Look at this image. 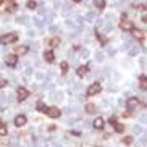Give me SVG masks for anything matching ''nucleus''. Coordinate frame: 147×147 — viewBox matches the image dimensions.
I'll use <instances>...</instances> for the list:
<instances>
[{"label": "nucleus", "instance_id": "obj_1", "mask_svg": "<svg viewBox=\"0 0 147 147\" xmlns=\"http://www.w3.org/2000/svg\"><path fill=\"white\" fill-rule=\"evenodd\" d=\"M16 39H18L16 32H10V34H5V36L0 37V44H11V42H15Z\"/></svg>", "mask_w": 147, "mask_h": 147}, {"label": "nucleus", "instance_id": "obj_2", "mask_svg": "<svg viewBox=\"0 0 147 147\" xmlns=\"http://www.w3.org/2000/svg\"><path fill=\"white\" fill-rule=\"evenodd\" d=\"M100 89H102V86H100L99 83L92 84V86H89V89H87V95H95V94H99Z\"/></svg>", "mask_w": 147, "mask_h": 147}, {"label": "nucleus", "instance_id": "obj_3", "mask_svg": "<svg viewBox=\"0 0 147 147\" xmlns=\"http://www.w3.org/2000/svg\"><path fill=\"white\" fill-rule=\"evenodd\" d=\"M50 118H58L60 117V110L57 108V107H52V108H47V112H45Z\"/></svg>", "mask_w": 147, "mask_h": 147}, {"label": "nucleus", "instance_id": "obj_4", "mask_svg": "<svg viewBox=\"0 0 147 147\" xmlns=\"http://www.w3.org/2000/svg\"><path fill=\"white\" fill-rule=\"evenodd\" d=\"M15 124L18 128L24 126V124H26V117H24V115H18V117H15Z\"/></svg>", "mask_w": 147, "mask_h": 147}, {"label": "nucleus", "instance_id": "obj_5", "mask_svg": "<svg viewBox=\"0 0 147 147\" xmlns=\"http://www.w3.org/2000/svg\"><path fill=\"white\" fill-rule=\"evenodd\" d=\"M92 124H94V128H95V129H102V128H104V126H105V123H104V120H102L100 117H99V118H95V120H94V121H92Z\"/></svg>", "mask_w": 147, "mask_h": 147}, {"label": "nucleus", "instance_id": "obj_6", "mask_svg": "<svg viewBox=\"0 0 147 147\" xmlns=\"http://www.w3.org/2000/svg\"><path fill=\"white\" fill-rule=\"evenodd\" d=\"M5 63H7L8 66H15V65H16V57H15V55H7V57H5Z\"/></svg>", "mask_w": 147, "mask_h": 147}, {"label": "nucleus", "instance_id": "obj_7", "mask_svg": "<svg viewBox=\"0 0 147 147\" xmlns=\"http://www.w3.org/2000/svg\"><path fill=\"white\" fill-rule=\"evenodd\" d=\"M126 107H128V108H129V110L136 108V107H137V99H136V97H131V99L126 102Z\"/></svg>", "mask_w": 147, "mask_h": 147}, {"label": "nucleus", "instance_id": "obj_8", "mask_svg": "<svg viewBox=\"0 0 147 147\" xmlns=\"http://www.w3.org/2000/svg\"><path fill=\"white\" fill-rule=\"evenodd\" d=\"M121 29H123V31H133V23H131V21L123 20V21H121Z\"/></svg>", "mask_w": 147, "mask_h": 147}, {"label": "nucleus", "instance_id": "obj_9", "mask_svg": "<svg viewBox=\"0 0 147 147\" xmlns=\"http://www.w3.org/2000/svg\"><path fill=\"white\" fill-rule=\"evenodd\" d=\"M52 21H53V13L47 11L45 15H44V23H45V24H52Z\"/></svg>", "mask_w": 147, "mask_h": 147}, {"label": "nucleus", "instance_id": "obj_10", "mask_svg": "<svg viewBox=\"0 0 147 147\" xmlns=\"http://www.w3.org/2000/svg\"><path fill=\"white\" fill-rule=\"evenodd\" d=\"M26 97H28V91H26L24 87H20V89H18V99H20V100H24Z\"/></svg>", "mask_w": 147, "mask_h": 147}, {"label": "nucleus", "instance_id": "obj_11", "mask_svg": "<svg viewBox=\"0 0 147 147\" xmlns=\"http://www.w3.org/2000/svg\"><path fill=\"white\" fill-rule=\"evenodd\" d=\"M28 20H29L28 16H16V20H15V21H16L18 24H28V26H29L31 23H29Z\"/></svg>", "mask_w": 147, "mask_h": 147}, {"label": "nucleus", "instance_id": "obj_12", "mask_svg": "<svg viewBox=\"0 0 147 147\" xmlns=\"http://www.w3.org/2000/svg\"><path fill=\"white\" fill-rule=\"evenodd\" d=\"M52 100L53 102H61L63 100V92H52Z\"/></svg>", "mask_w": 147, "mask_h": 147}, {"label": "nucleus", "instance_id": "obj_13", "mask_svg": "<svg viewBox=\"0 0 147 147\" xmlns=\"http://www.w3.org/2000/svg\"><path fill=\"white\" fill-rule=\"evenodd\" d=\"M87 71H89V66H79L78 68V76H84Z\"/></svg>", "mask_w": 147, "mask_h": 147}, {"label": "nucleus", "instance_id": "obj_14", "mask_svg": "<svg viewBox=\"0 0 147 147\" xmlns=\"http://www.w3.org/2000/svg\"><path fill=\"white\" fill-rule=\"evenodd\" d=\"M28 50H29V48L26 47V45H23V47H18L16 48V53H18V55H24V53H28Z\"/></svg>", "mask_w": 147, "mask_h": 147}, {"label": "nucleus", "instance_id": "obj_15", "mask_svg": "<svg viewBox=\"0 0 147 147\" xmlns=\"http://www.w3.org/2000/svg\"><path fill=\"white\" fill-rule=\"evenodd\" d=\"M84 20H86V21H94L95 20V13L94 11H87V15H86Z\"/></svg>", "mask_w": 147, "mask_h": 147}, {"label": "nucleus", "instance_id": "obj_16", "mask_svg": "<svg viewBox=\"0 0 147 147\" xmlns=\"http://www.w3.org/2000/svg\"><path fill=\"white\" fill-rule=\"evenodd\" d=\"M86 112L87 113H95V105L94 104H87L86 105Z\"/></svg>", "mask_w": 147, "mask_h": 147}, {"label": "nucleus", "instance_id": "obj_17", "mask_svg": "<svg viewBox=\"0 0 147 147\" xmlns=\"http://www.w3.org/2000/svg\"><path fill=\"white\" fill-rule=\"evenodd\" d=\"M44 58H45V61H53V53L52 52H44Z\"/></svg>", "mask_w": 147, "mask_h": 147}, {"label": "nucleus", "instance_id": "obj_18", "mask_svg": "<svg viewBox=\"0 0 147 147\" xmlns=\"http://www.w3.org/2000/svg\"><path fill=\"white\" fill-rule=\"evenodd\" d=\"M141 89L147 91V78H145V76H142V78H141Z\"/></svg>", "mask_w": 147, "mask_h": 147}, {"label": "nucleus", "instance_id": "obj_19", "mask_svg": "<svg viewBox=\"0 0 147 147\" xmlns=\"http://www.w3.org/2000/svg\"><path fill=\"white\" fill-rule=\"evenodd\" d=\"M133 131H134V134H142V133H144L142 126H139V124H136V126L133 128Z\"/></svg>", "mask_w": 147, "mask_h": 147}, {"label": "nucleus", "instance_id": "obj_20", "mask_svg": "<svg viewBox=\"0 0 147 147\" xmlns=\"http://www.w3.org/2000/svg\"><path fill=\"white\" fill-rule=\"evenodd\" d=\"M129 48H131V41H126V42H124L123 45H121V50H123V52L129 50Z\"/></svg>", "mask_w": 147, "mask_h": 147}, {"label": "nucleus", "instance_id": "obj_21", "mask_svg": "<svg viewBox=\"0 0 147 147\" xmlns=\"http://www.w3.org/2000/svg\"><path fill=\"white\" fill-rule=\"evenodd\" d=\"M37 110H39V112H44V113L47 112V107L44 105V102H39V104H37Z\"/></svg>", "mask_w": 147, "mask_h": 147}, {"label": "nucleus", "instance_id": "obj_22", "mask_svg": "<svg viewBox=\"0 0 147 147\" xmlns=\"http://www.w3.org/2000/svg\"><path fill=\"white\" fill-rule=\"evenodd\" d=\"M48 31H50L52 34H57L60 29H58V26H55V24H50V28H48Z\"/></svg>", "mask_w": 147, "mask_h": 147}, {"label": "nucleus", "instance_id": "obj_23", "mask_svg": "<svg viewBox=\"0 0 147 147\" xmlns=\"http://www.w3.org/2000/svg\"><path fill=\"white\" fill-rule=\"evenodd\" d=\"M58 44H60V39L58 37H53L52 41H50V45L52 47H58Z\"/></svg>", "mask_w": 147, "mask_h": 147}, {"label": "nucleus", "instance_id": "obj_24", "mask_svg": "<svg viewBox=\"0 0 147 147\" xmlns=\"http://www.w3.org/2000/svg\"><path fill=\"white\" fill-rule=\"evenodd\" d=\"M95 61H99V63H100V61H104V53H102V52H97L95 53Z\"/></svg>", "mask_w": 147, "mask_h": 147}, {"label": "nucleus", "instance_id": "obj_25", "mask_svg": "<svg viewBox=\"0 0 147 147\" xmlns=\"http://www.w3.org/2000/svg\"><path fill=\"white\" fill-rule=\"evenodd\" d=\"M137 53H139V47H133V48H129V55H131V57L137 55Z\"/></svg>", "mask_w": 147, "mask_h": 147}, {"label": "nucleus", "instance_id": "obj_26", "mask_svg": "<svg viewBox=\"0 0 147 147\" xmlns=\"http://www.w3.org/2000/svg\"><path fill=\"white\" fill-rule=\"evenodd\" d=\"M133 34H134V37H137V39L144 37V32H142V31H133Z\"/></svg>", "mask_w": 147, "mask_h": 147}, {"label": "nucleus", "instance_id": "obj_27", "mask_svg": "<svg viewBox=\"0 0 147 147\" xmlns=\"http://www.w3.org/2000/svg\"><path fill=\"white\" fill-rule=\"evenodd\" d=\"M32 23L37 26V28H41L42 26V21H41V18H32Z\"/></svg>", "mask_w": 147, "mask_h": 147}, {"label": "nucleus", "instance_id": "obj_28", "mask_svg": "<svg viewBox=\"0 0 147 147\" xmlns=\"http://www.w3.org/2000/svg\"><path fill=\"white\" fill-rule=\"evenodd\" d=\"M76 121H78V118H68V120H66V124L73 126V124H76Z\"/></svg>", "mask_w": 147, "mask_h": 147}, {"label": "nucleus", "instance_id": "obj_29", "mask_svg": "<svg viewBox=\"0 0 147 147\" xmlns=\"http://www.w3.org/2000/svg\"><path fill=\"white\" fill-rule=\"evenodd\" d=\"M104 5H105L104 0H95V7L97 8H104Z\"/></svg>", "mask_w": 147, "mask_h": 147}, {"label": "nucleus", "instance_id": "obj_30", "mask_svg": "<svg viewBox=\"0 0 147 147\" xmlns=\"http://www.w3.org/2000/svg\"><path fill=\"white\" fill-rule=\"evenodd\" d=\"M28 8H31V10H32V8H37V5H36L34 0H29V2H28Z\"/></svg>", "mask_w": 147, "mask_h": 147}, {"label": "nucleus", "instance_id": "obj_31", "mask_svg": "<svg viewBox=\"0 0 147 147\" xmlns=\"http://www.w3.org/2000/svg\"><path fill=\"white\" fill-rule=\"evenodd\" d=\"M102 24H104V20H102V18H97L95 20V28H100Z\"/></svg>", "mask_w": 147, "mask_h": 147}, {"label": "nucleus", "instance_id": "obj_32", "mask_svg": "<svg viewBox=\"0 0 147 147\" xmlns=\"http://www.w3.org/2000/svg\"><path fill=\"white\" fill-rule=\"evenodd\" d=\"M105 52L108 53V55H115V52H117V50H115L113 47H107V50H105Z\"/></svg>", "mask_w": 147, "mask_h": 147}, {"label": "nucleus", "instance_id": "obj_33", "mask_svg": "<svg viewBox=\"0 0 147 147\" xmlns=\"http://www.w3.org/2000/svg\"><path fill=\"white\" fill-rule=\"evenodd\" d=\"M65 112L70 115V113H74V112H76V108H74V107H68V108H65Z\"/></svg>", "mask_w": 147, "mask_h": 147}, {"label": "nucleus", "instance_id": "obj_34", "mask_svg": "<svg viewBox=\"0 0 147 147\" xmlns=\"http://www.w3.org/2000/svg\"><path fill=\"white\" fill-rule=\"evenodd\" d=\"M0 136H7V128L5 126H0Z\"/></svg>", "mask_w": 147, "mask_h": 147}, {"label": "nucleus", "instance_id": "obj_35", "mask_svg": "<svg viewBox=\"0 0 147 147\" xmlns=\"http://www.w3.org/2000/svg\"><path fill=\"white\" fill-rule=\"evenodd\" d=\"M139 121H141L142 124H147V115H142V117L139 118Z\"/></svg>", "mask_w": 147, "mask_h": 147}, {"label": "nucleus", "instance_id": "obj_36", "mask_svg": "<svg viewBox=\"0 0 147 147\" xmlns=\"http://www.w3.org/2000/svg\"><path fill=\"white\" fill-rule=\"evenodd\" d=\"M7 84H8V81H7V79H3V78H0V87H5V86H7Z\"/></svg>", "mask_w": 147, "mask_h": 147}, {"label": "nucleus", "instance_id": "obj_37", "mask_svg": "<svg viewBox=\"0 0 147 147\" xmlns=\"http://www.w3.org/2000/svg\"><path fill=\"white\" fill-rule=\"evenodd\" d=\"M60 68H61V71H68V63H65V61H63V63L60 65Z\"/></svg>", "mask_w": 147, "mask_h": 147}, {"label": "nucleus", "instance_id": "obj_38", "mask_svg": "<svg viewBox=\"0 0 147 147\" xmlns=\"http://www.w3.org/2000/svg\"><path fill=\"white\" fill-rule=\"evenodd\" d=\"M81 57H83V58H86V57H89V50H87V48H84V50L81 52Z\"/></svg>", "mask_w": 147, "mask_h": 147}, {"label": "nucleus", "instance_id": "obj_39", "mask_svg": "<svg viewBox=\"0 0 147 147\" xmlns=\"http://www.w3.org/2000/svg\"><path fill=\"white\" fill-rule=\"evenodd\" d=\"M36 34H37V32H36L34 29H29V31H28V36H29V37H34Z\"/></svg>", "mask_w": 147, "mask_h": 147}, {"label": "nucleus", "instance_id": "obj_40", "mask_svg": "<svg viewBox=\"0 0 147 147\" xmlns=\"http://www.w3.org/2000/svg\"><path fill=\"white\" fill-rule=\"evenodd\" d=\"M32 68H28V70H26V76H31V74H32Z\"/></svg>", "mask_w": 147, "mask_h": 147}, {"label": "nucleus", "instance_id": "obj_41", "mask_svg": "<svg viewBox=\"0 0 147 147\" xmlns=\"http://www.w3.org/2000/svg\"><path fill=\"white\" fill-rule=\"evenodd\" d=\"M36 78H37V79H44V73H36Z\"/></svg>", "mask_w": 147, "mask_h": 147}, {"label": "nucleus", "instance_id": "obj_42", "mask_svg": "<svg viewBox=\"0 0 147 147\" xmlns=\"http://www.w3.org/2000/svg\"><path fill=\"white\" fill-rule=\"evenodd\" d=\"M78 36H79L78 32H73V34H70V39H76V37H78Z\"/></svg>", "mask_w": 147, "mask_h": 147}, {"label": "nucleus", "instance_id": "obj_43", "mask_svg": "<svg viewBox=\"0 0 147 147\" xmlns=\"http://www.w3.org/2000/svg\"><path fill=\"white\" fill-rule=\"evenodd\" d=\"M117 131H123V126H121V124H117Z\"/></svg>", "mask_w": 147, "mask_h": 147}, {"label": "nucleus", "instance_id": "obj_44", "mask_svg": "<svg viewBox=\"0 0 147 147\" xmlns=\"http://www.w3.org/2000/svg\"><path fill=\"white\" fill-rule=\"evenodd\" d=\"M139 63H141L142 66H145V60H144V58H141V60H139Z\"/></svg>", "mask_w": 147, "mask_h": 147}, {"label": "nucleus", "instance_id": "obj_45", "mask_svg": "<svg viewBox=\"0 0 147 147\" xmlns=\"http://www.w3.org/2000/svg\"><path fill=\"white\" fill-rule=\"evenodd\" d=\"M74 2H79V0H74Z\"/></svg>", "mask_w": 147, "mask_h": 147}, {"label": "nucleus", "instance_id": "obj_46", "mask_svg": "<svg viewBox=\"0 0 147 147\" xmlns=\"http://www.w3.org/2000/svg\"><path fill=\"white\" fill-rule=\"evenodd\" d=\"M34 147H39V145H34Z\"/></svg>", "mask_w": 147, "mask_h": 147}, {"label": "nucleus", "instance_id": "obj_47", "mask_svg": "<svg viewBox=\"0 0 147 147\" xmlns=\"http://www.w3.org/2000/svg\"><path fill=\"white\" fill-rule=\"evenodd\" d=\"M0 2H2V0H0Z\"/></svg>", "mask_w": 147, "mask_h": 147}]
</instances>
